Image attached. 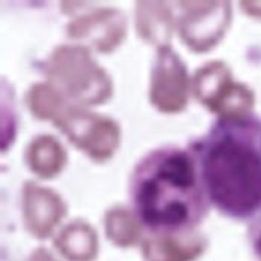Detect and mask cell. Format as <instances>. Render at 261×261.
<instances>
[{
	"label": "cell",
	"mask_w": 261,
	"mask_h": 261,
	"mask_svg": "<svg viewBox=\"0 0 261 261\" xmlns=\"http://www.w3.org/2000/svg\"><path fill=\"white\" fill-rule=\"evenodd\" d=\"M187 149L211 207L238 222L261 217V117H221Z\"/></svg>",
	"instance_id": "6da1fadb"
},
{
	"label": "cell",
	"mask_w": 261,
	"mask_h": 261,
	"mask_svg": "<svg viewBox=\"0 0 261 261\" xmlns=\"http://www.w3.org/2000/svg\"><path fill=\"white\" fill-rule=\"evenodd\" d=\"M128 199L138 221L155 234L191 231L211 209L193 155L173 145L151 149L136 163Z\"/></svg>",
	"instance_id": "7a4b0ae2"
},
{
	"label": "cell",
	"mask_w": 261,
	"mask_h": 261,
	"mask_svg": "<svg viewBox=\"0 0 261 261\" xmlns=\"http://www.w3.org/2000/svg\"><path fill=\"white\" fill-rule=\"evenodd\" d=\"M248 243L254 261H261V217L248 224Z\"/></svg>",
	"instance_id": "3957f363"
}]
</instances>
